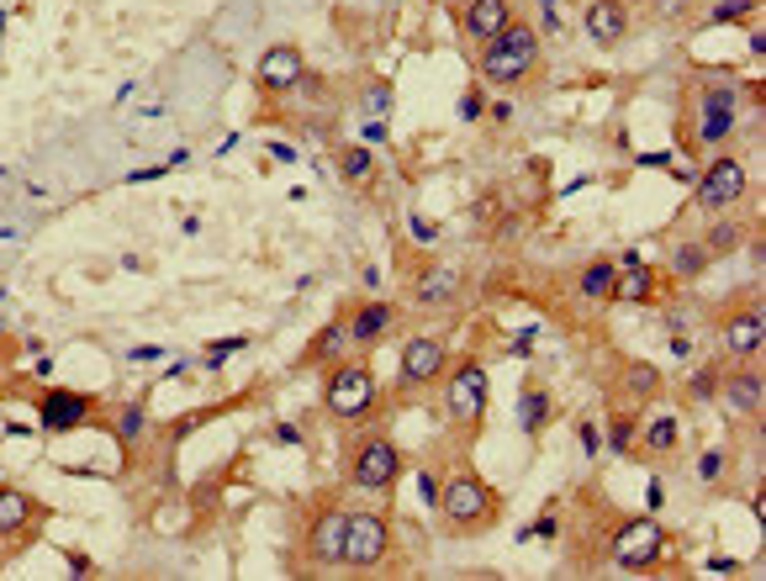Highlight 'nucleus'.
Instances as JSON below:
<instances>
[{
	"instance_id": "f257e3e1",
	"label": "nucleus",
	"mask_w": 766,
	"mask_h": 581,
	"mask_svg": "<svg viewBox=\"0 0 766 581\" xmlns=\"http://www.w3.org/2000/svg\"><path fill=\"white\" fill-rule=\"evenodd\" d=\"M534 59H539V37H534L529 27L508 22L497 37H487L481 74H487V80H497V85H513V80H523V74L534 69Z\"/></svg>"
},
{
	"instance_id": "f03ea898",
	"label": "nucleus",
	"mask_w": 766,
	"mask_h": 581,
	"mask_svg": "<svg viewBox=\"0 0 766 581\" xmlns=\"http://www.w3.org/2000/svg\"><path fill=\"white\" fill-rule=\"evenodd\" d=\"M661 550H666V534H661L656 518H634L613 534V560H619V566H650Z\"/></svg>"
},
{
	"instance_id": "7ed1b4c3",
	"label": "nucleus",
	"mask_w": 766,
	"mask_h": 581,
	"mask_svg": "<svg viewBox=\"0 0 766 581\" xmlns=\"http://www.w3.org/2000/svg\"><path fill=\"white\" fill-rule=\"evenodd\" d=\"M381 555H386V523L376 513L344 518V560L349 566H376Z\"/></svg>"
},
{
	"instance_id": "20e7f679",
	"label": "nucleus",
	"mask_w": 766,
	"mask_h": 581,
	"mask_svg": "<svg viewBox=\"0 0 766 581\" xmlns=\"http://www.w3.org/2000/svg\"><path fill=\"white\" fill-rule=\"evenodd\" d=\"M370 397H376V381H370L365 365H344L339 376L328 381V407L339 412V418H360L370 407Z\"/></svg>"
},
{
	"instance_id": "39448f33",
	"label": "nucleus",
	"mask_w": 766,
	"mask_h": 581,
	"mask_svg": "<svg viewBox=\"0 0 766 581\" xmlns=\"http://www.w3.org/2000/svg\"><path fill=\"white\" fill-rule=\"evenodd\" d=\"M439 508H444V518H450V523H460V529H465V523H481V518H487L492 497H487V486H481V481L460 476V481H450V486H444Z\"/></svg>"
},
{
	"instance_id": "423d86ee",
	"label": "nucleus",
	"mask_w": 766,
	"mask_h": 581,
	"mask_svg": "<svg viewBox=\"0 0 766 581\" xmlns=\"http://www.w3.org/2000/svg\"><path fill=\"white\" fill-rule=\"evenodd\" d=\"M450 412H455V423H476L481 412H487V370H481V365H460L455 370Z\"/></svg>"
},
{
	"instance_id": "0eeeda50",
	"label": "nucleus",
	"mask_w": 766,
	"mask_h": 581,
	"mask_svg": "<svg viewBox=\"0 0 766 581\" xmlns=\"http://www.w3.org/2000/svg\"><path fill=\"white\" fill-rule=\"evenodd\" d=\"M740 191H745V164L740 159H714L698 180L703 206H730V201H740Z\"/></svg>"
},
{
	"instance_id": "6e6552de",
	"label": "nucleus",
	"mask_w": 766,
	"mask_h": 581,
	"mask_svg": "<svg viewBox=\"0 0 766 581\" xmlns=\"http://www.w3.org/2000/svg\"><path fill=\"white\" fill-rule=\"evenodd\" d=\"M397 465H402V455H397V449H391L386 439L365 444L360 460H354V486H365V492H381V486L397 481Z\"/></svg>"
},
{
	"instance_id": "1a4fd4ad",
	"label": "nucleus",
	"mask_w": 766,
	"mask_h": 581,
	"mask_svg": "<svg viewBox=\"0 0 766 581\" xmlns=\"http://www.w3.org/2000/svg\"><path fill=\"white\" fill-rule=\"evenodd\" d=\"M296 80H302V53H296L291 43L270 48L265 59H259V85L265 90H291Z\"/></svg>"
},
{
	"instance_id": "9d476101",
	"label": "nucleus",
	"mask_w": 766,
	"mask_h": 581,
	"mask_svg": "<svg viewBox=\"0 0 766 581\" xmlns=\"http://www.w3.org/2000/svg\"><path fill=\"white\" fill-rule=\"evenodd\" d=\"M444 365V344L439 339H413L402 349V381H434Z\"/></svg>"
},
{
	"instance_id": "9b49d317",
	"label": "nucleus",
	"mask_w": 766,
	"mask_h": 581,
	"mask_svg": "<svg viewBox=\"0 0 766 581\" xmlns=\"http://www.w3.org/2000/svg\"><path fill=\"white\" fill-rule=\"evenodd\" d=\"M624 27H629V16H624L619 0H592V6H587V32H592V43H619Z\"/></svg>"
},
{
	"instance_id": "f8f14e48",
	"label": "nucleus",
	"mask_w": 766,
	"mask_h": 581,
	"mask_svg": "<svg viewBox=\"0 0 766 581\" xmlns=\"http://www.w3.org/2000/svg\"><path fill=\"white\" fill-rule=\"evenodd\" d=\"M735 127V90H708L703 96V138L719 143Z\"/></svg>"
},
{
	"instance_id": "ddd939ff",
	"label": "nucleus",
	"mask_w": 766,
	"mask_h": 581,
	"mask_svg": "<svg viewBox=\"0 0 766 581\" xmlns=\"http://www.w3.org/2000/svg\"><path fill=\"white\" fill-rule=\"evenodd\" d=\"M508 27V0H471L465 6V32L471 37H497Z\"/></svg>"
},
{
	"instance_id": "4468645a",
	"label": "nucleus",
	"mask_w": 766,
	"mask_h": 581,
	"mask_svg": "<svg viewBox=\"0 0 766 581\" xmlns=\"http://www.w3.org/2000/svg\"><path fill=\"white\" fill-rule=\"evenodd\" d=\"M761 339H766V317L761 312H740V317L724 323V344H730L735 354H756Z\"/></svg>"
},
{
	"instance_id": "2eb2a0df",
	"label": "nucleus",
	"mask_w": 766,
	"mask_h": 581,
	"mask_svg": "<svg viewBox=\"0 0 766 581\" xmlns=\"http://www.w3.org/2000/svg\"><path fill=\"white\" fill-rule=\"evenodd\" d=\"M312 555H317V560H344V513H339V508H328L323 518H317V529H312Z\"/></svg>"
},
{
	"instance_id": "dca6fc26",
	"label": "nucleus",
	"mask_w": 766,
	"mask_h": 581,
	"mask_svg": "<svg viewBox=\"0 0 766 581\" xmlns=\"http://www.w3.org/2000/svg\"><path fill=\"white\" fill-rule=\"evenodd\" d=\"M85 418V397H74V391H48L43 397V428H74Z\"/></svg>"
},
{
	"instance_id": "f3484780",
	"label": "nucleus",
	"mask_w": 766,
	"mask_h": 581,
	"mask_svg": "<svg viewBox=\"0 0 766 581\" xmlns=\"http://www.w3.org/2000/svg\"><path fill=\"white\" fill-rule=\"evenodd\" d=\"M613 296L619 302H645L650 296V270L640 254H624V280H613Z\"/></svg>"
},
{
	"instance_id": "a211bd4d",
	"label": "nucleus",
	"mask_w": 766,
	"mask_h": 581,
	"mask_svg": "<svg viewBox=\"0 0 766 581\" xmlns=\"http://www.w3.org/2000/svg\"><path fill=\"white\" fill-rule=\"evenodd\" d=\"M455 291H460V280H455V270H428L423 280H418V302H455Z\"/></svg>"
},
{
	"instance_id": "6ab92c4d",
	"label": "nucleus",
	"mask_w": 766,
	"mask_h": 581,
	"mask_svg": "<svg viewBox=\"0 0 766 581\" xmlns=\"http://www.w3.org/2000/svg\"><path fill=\"white\" fill-rule=\"evenodd\" d=\"M32 518V502L22 492H0V534H16Z\"/></svg>"
},
{
	"instance_id": "aec40b11",
	"label": "nucleus",
	"mask_w": 766,
	"mask_h": 581,
	"mask_svg": "<svg viewBox=\"0 0 766 581\" xmlns=\"http://www.w3.org/2000/svg\"><path fill=\"white\" fill-rule=\"evenodd\" d=\"M391 323V307L386 302H370L360 317H354V339H360V344H370V339H376V333Z\"/></svg>"
},
{
	"instance_id": "412c9836",
	"label": "nucleus",
	"mask_w": 766,
	"mask_h": 581,
	"mask_svg": "<svg viewBox=\"0 0 766 581\" xmlns=\"http://www.w3.org/2000/svg\"><path fill=\"white\" fill-rule=\"evenodd\" d=\"M730 402H735L740 412H756V407H761V376H751V370H745V376H735V381H730Z\"/></svg>"
},
{
	"instance_id": "4be33fe9",
	"label": "nucleus",
	"mask_w": 766,
	"mask_h": 581,
	"mask_svg": "<svg viewBox=\"0 0 766 581\" xmlns=\"http://www.w3.org/2000/svg\"><path fill=\"white\" fill-rule=\"evenodd\" d=\"M582 291L587 296H613V265H587L582 270Z\"/></svg>"
},
{
	"instance_id": "5701e85b",
	"label": "nucleus",
	"mask_w": 766,
	"mask_h": 581,
	"mask_svg": "<svg viewBox=\"0 0 766 581\" xmlns=\"http://www.w3.org/2000/svg\"><path fill=\"white\" fill-rule=\"evenodd\" d=\"M645 444L656 449V455L677 449V423H671V418H656V423H650V434H645Z\"/></svg>"
},
{
	"instance_id": "b1692460",
	"label": "nucleus",
	"mask_w": 766,
	"mask_h": 581,
	"mask_svg": "<svg viewBox=\"0 0 766 581\" xmlns=\"http://www.w3.org/2000/svg\"><path fill=\"white\" fill-rule=\"evenodd\" d=\"M545 412H550V402L539 397V391H529V397H523V428H529V434H534V428H545Z\"/></svg>"
},
{
	"instance_id": "393cba45",
	"label": "nucleus",
	"mask_w": 766,
	"mask_h": 581,
	"mask_svg": "<svg viewBox=\"0 0 766 581\" xmlns=\"http://www.w3.org/2000/svg\"><path fill=\"white\" fill-rule=\"evenodd\" d=\"M708 265V249H703V243H687V249H677V270L682 275H698Z\"/></svg>"
},
{
	"instance_id": "a878e982",
	"label": "nucleus",
	"mask_w": 766,
	"mask_h": 581,
	"mask_svg": "<svg viewBox=\"0 0 766 581\" xmlns=\"http://www.w3.org/2000/svg\"><path fill=\"white\" fill-rule=\"evenodd\" d=\"M344 175H349V180L370 175V154H365V148H349V154H344Z\"/></svg>"
},
{
	"instance_id": "bb28decb",
	"label": "nucleus",
	"mask_w": 766,
	"mask_h": 581,
	"mask_svg": "<svg viewBox=\"0 0 766 581\" xmlns=\"http://www.w3.org/2000/svg\"><path fill=\"white\" fill-rule=\"evenodd\" d=\"M365 111H370V117H386V111H391V90H386V85L365 90Z\"/></svg>"
},
{
	"instance_id": "cd10ccee",
	"label": "nucleus",
	"mask_w": 766,
	"mask_h": 581,
	"mask_svg": "<svg viewBox=\"0 0 766 581\" xmlns=\"http://www.w3.org/2000/svg\"><path fill=\"white\" fill-rule=\"evenodd\" d=\"M339 344H344V328H323V333H317V344H312V354H333Z\"/></svg>"
},
{
	"instance_id": "c85d7f7f",
	"label": "nucleus",
	"mask_w": 766,
	"mask_h": 581,
	"mask_svg": "<svg viewBox=\"0 0 766 581\" xmlns=\"http://www.w3.org/2000/svg\"><path fill=\"white\" fill-rule=\"evenodd\" d=\"M629 386H634V391H656V370H650V365H634V370H629Z\"/></svg>"
},
{
	"instance_id": "c756f323",
	"label": "nucleus",
	"mask_w": 766,
	"mask_h": 581,
	"mask_svg": "<svg viewBox=\"0 0 766 581\" xmlns=\"http://www.w3.org/2000/svg\"><path fill=\"white\" fill-rule=\"evenodd\" d=\"M745 11H751V0H730V6H719V11H714V22H740Z\"/></svg>"
},
{
	"instance_id": "7c9ffc66",
	"label": "nucleus",
	"mask_w": 766,
	"mask_h": 581,
	"mask_svg": "<svg viewBox=\"0 0 766 581\" xmlns=\"http://www.w3.org/2000/svg\"><path fill=\"white\" fill-rule=\"evenodd\" d=\"M117 428H122V439H138V428H143V412H138V407H133V412H122V423H117Z\"/></svg>"
},
{
	"instance_id": "2f4dec72",
	"label": "nucleus",
	"mask_w": 766,
	"mask_h": 581,
	"mask_svg": "<svg viewBox=\"0 0 766 581\" xmlns=\"http://www.w3.org/2000/svg\"><path fill=\"white\" fill-rule=\"evenodd\" d=\"M708 249H735V228H714L708 233Z\"/></svg>"
},
{
	"instance_id": "473e14b6",
	"label": "nucleus",
	"mask_w": 766,
	"mask_h": 581,
	"mask_svg": "<svg viewBox=\"0 0 766 581\" xmlns=\"http://www.w3.org/2000/svg\"><path fill=\"white\" fill-rule=\"evenodd\" d=\"M719 471H724V455H703V465H698V476H703V481H714Z\"/></svg>"
},
{
	"instance_id": "72a5a7b5",
	"label": "nucleus",
	"mask_w": 766,
	"mask_h": 581,
	"mask_svg": "<svg viewBox=\"0 0 766 581\" xmlns=\"http://www.w3.org/2000/svg\"><path fill=\"white\" fill-rule=\"evenodd\" d=\"M233 349H244V339H228V344H217V349L207 354V365H222V360H228Z\"/></svg>"
}]
</instances>
